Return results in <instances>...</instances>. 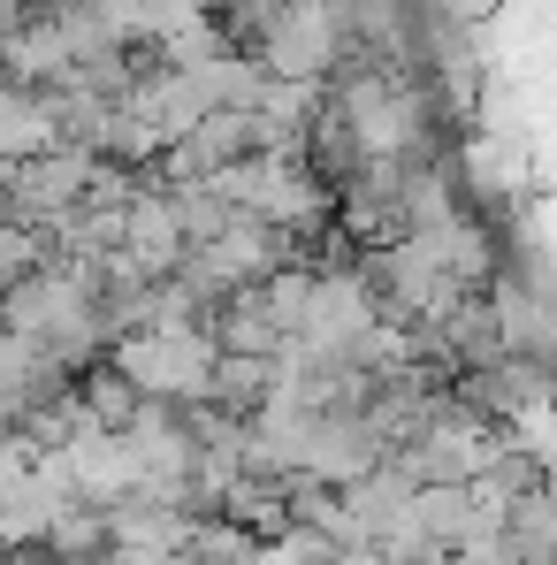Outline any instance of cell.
Returning <instances> with one entry per match:
<instances>
[{"instance_id": "cell-1", "label": "cell", "mask_w": 557, "mask_h": 565, "mask_svg": "<svg viewBox=\"0 0 557 565\" xmlns=\"http://www.w3.org/2000/svg\"><path fill=\"white\" fill-rule=\"evenodd\" d=\"M214 191L229 206L290 230V237H329V214H336V191L321 184V169L298 161V153H245V161H229L214 177Z\"/></svg>"}, {"instance_id": "cell-2", "label": "cell", "mask_w": 557, "mask_h": 565, "mask_svg": "<svg viewBox=\"0 0 557 565\" xmlns=\"http://www.w3.org/2000/svg\"><path fill=\"white\" fill-rule=\"evenodd\" d=\"M344 54H360L352 39V8L344 0H282L260 31V70L268 77H290V85H321L344 70Z\"/></svg>"}, {"instance_id": "cell-3", "label": "cell", "mask_w": 557, "mask_h": 565, "mask_svg": "<svg viewBox=\"0 0 557 565\" xmlns=\"http://www.w3.org/2000/svg\"><path fill=\"white\" fill-rule=\"evenodd\" d=\"M122 375L138 382V397H161V405H206V382H214V329H130L115 337L107 352Z\"/></svg>"}, {"instance_id": "cell-4", "label": "cell", "mask_w": 557, "mask_h": 565, "mask_svg": "<svg viewBox=\"0 0 557 565\" xmlns=\"http://www.w3.org/2000/svg\"><path fill=\"white\" fill-rule=\"evenodd\" d=\"M107 177V161L85 153V146H54V153H39V161H15L8 169V191H0V222H15V230H54L62 214H77L85 199L99 191Z\"/></svg>"}, {"instance_id": "cell-5", "label": "cell", "mask_w": 557, "mask_h": 565, "mask_svg": "<svg viewBox=\"0 0 557 565\" xmlns=\"http://www.w3.org/2000/svg\"><path fill=\"white\" fill-rule=\"evenodd\" d=\"M184 253H191V237H184L176 199L138 177V191H130V222H122V253H115V260H122L130 276L161 282V276H176V268H184Z\"/></svg>"}, {"instance_id": "cell-6", "label": "cell", "mask_w": 557, "mask_h": 565, "mask_svg": "<svg viewBox=\"0 0 557 565\" xmlns=\"http://www.w3.org/2000/svg\"><path fill=\"white\" fill-rule=\"evenodd\" d=\"M62 467H69L77 504H99V512L146 489V467H138V451H130L122 428H85V436H69V444H62Z\"/></svg>"}, {"instance_id": "cell-7", "label": "cell", "mask_w": 557, "mask_h": 565, "mask_svg": "<svg viewBox=\"0 0 557 565\" xmlns=\"http://www.w3.org/2000/svg\"><path fill=\"white\" fill-rule=\"evenodd\" d=\"M107 535L115 543H138V551H191V535H199V520H191L176 497H161V489H138V497H122V504H107Z\"/></svg>"}, {"instance_id": "cell-8", "label": "cell", "mask_w": 557, "mask_h": 565, "mask_svg": "<svg viewBox=\"0 0 557 565\" xmlns=\"http://www.w3.org/2000/svg\"><path fill=\"white\" fill-rule=\"evenodd\" d=\"M420 245L436 253V268L459 282V290H489V282L504 276V245H496V230H489V222H473V214L443 222V230H428Z\"/></svg>"}, {"instance_id": "cell-9", "label": "cell", "mask_w": 557, "mask_h": 565, "mask_svg": "<svg viewBox=\"0 0 557 565\" xmlns=\"http://www.w3.org/2000/svg\"><path fill=\"white\" fill-rule=\"evenodd\" d=\"M62 146V115H54V93L39 85H8L0 93V161H39Z\"/></svg>"}, {"instance_id": "cell-10", "label": "cell", "mask_w": 557, "mask_h": 565, "mask_svg": "<svg viewBox=\"0 0 557 565\" xmlns=\"http://www.w3.org/2000/svg\"><path fill=\"white\" fill-rule=\"evenodd\" d=\"M214 344L222 352H253V360H282L290 352V329H282L276 313H268V298H260V282L253 290H237L229 306H214Z\"/></svg>"}, {"instance_id": "cell-11", "label": "cell", "mask_w": 557, "mask_h": 565, "mask_svg": "<svg viewBox=\"0 0 557 565\" xmlns=\"http://www.w3.org/2000/svg\"><path fill=\"white\" fill-rule=\"evenodd\" d=\"M77 390H85V405H93L99 428H130V420H138V405H146V397H138V382L122 375L115 360H107V367H93Z\"/></svg>"}, {"instance_id": "cell-12", "label": "cell", "mask_w": 557, "mask_h": 565, "mask_svg": "<svg viewBox=\"0 0 557 565\" xmlns=\"http://www.w3.org/2000/svg\"><path fill=\"white\" fill-rule=\"evenodd\" d=\"M115 535H107V512L99 504H69L62 520H54V535H46V551L54 558H99Z\"/></svg>"}, {"instance_id": "cell-13", "label": "cell", "mask_w": 557, "mask_h": 565, "mask_svg": "<svg viewBox=\"0 0 557 565\" xmlns=\"http://www.w3.org/2000/svg\"><path fill=\"white\" fill-rule=\"evenodd\" d=\"M253 565H336V543L313 527H282V535H260Z\"/></svg>"}, {"instance_id": "cell-14", "label": "cell", "mask_w": 557, "mask_h": 565, "mask_svg": "<svg viewBox=\"0 0 557 565\" xmlns=\"http://www.w3.org/2000/svg\"><path fill=\"white\" fill-rule=\"evenodd\" d=\"M54 253V237H39V230H15V222H0V290H15V282L31 276L39 260Z\"/></svg>"}, {"instance_id": "cell-15", "label": "cell", "mask_w": 557, "mask_h": 565, "mask_svg": "<svg viewBox=\"0 0 557 565\" xmlns=\"http://www.w3.org/2000/svg\"><path fill=\"white\" fill-rule=\"evenodd\" d=\"M99 565H169V551H138V543H107Z\"/></svg>"}, {"instance_id": "cell-16", "label": "cell", "mask_w": 557, "mask_h": 565, "mask_svg": "<svg viewBox=\"0 0 557 565\" xmlns=\"http://www.w3.org/2000/svg\"><path fill=\"white\" fill-rule=\"evenodd\" d=\"M336 565H389V558H382L374 543H352V551H336Z\"/></svg>"}]
</instances>
